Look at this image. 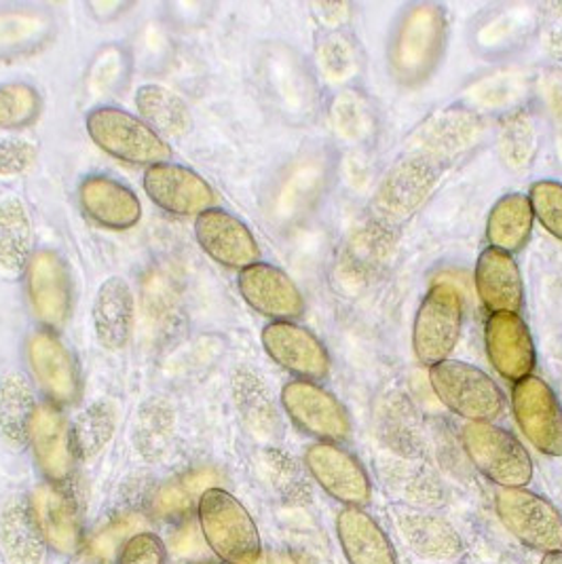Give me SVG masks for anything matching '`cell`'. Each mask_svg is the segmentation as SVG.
<instances>
[{
    "mask_svg": "<svg viewBox=\"0 0 562 564\" xmlns=\"http://www.w3.org/2000/svg\"><path fill=\"white\" fill-rule=\"evenodd\" d=\"M541 564H562V550L561 552H550V554H543Z\"/></svg>",
    "mask_w": 562,
    "mask_h": 564,
    "instance_id": "obj_43",
    "label": "cell"
},
{
    "mask_svg": "<svg viewBox=\"0 0 562 564\" xmlns=\"http://www.w3.org/2000/svg\"><path fill=\"white\" fill-rule=\"evenodd\" d=\"M233 395L244 421L256 436L271 437L278 432V414L260 377L250 370H239L233 377Z\"/></svg>",
    "mask_w": 562,
    "mask_h": 564,
    "instance_id": "obj_34",
    "label": "cell"
},
{
    "mask_svg": "<svg viewBox=\"0 0 562 564\" xmlns=\"http://www.w3.org/2000/svg\"><path fill=\"white\" fill-rule=\"evenodd\" d=\"M28 296L36 319L47 330H62L73 313V278L68 264L52 250H39L26 267Z\"/></svg>",
    "mask_w": 562,
    "mask_h": 564,
    "instance_id": "obj_10",
    "label": "cell"
},
{
    "mask_svg": "<svg viewBox=\"0 0 562 564\" xmlns=\"http://www.w3.org/2000/svg\"><path fill=\"white\" fill-rule=\"evenodd\" d=\"M144 191L154 206L179 216H199L216 204V193L207 180L170 161L151 165L147 170Z\"/></svg>",
    "mask_w": 562,
    "mask_h": 564,
    "instance_id": "obj_15",
    "label": "cell"
},
{
    "mask_svg": "<svg viewBox=\"0 0 562 564\" xmlns=\"http://www.w3.org/2000/svg\"><path fill=\"white\" fill-rule=\"evenodd\" d=\"M129 55L121 45H104L94 55L87 75H85V94L89 100H100L123 87L128 80Z\"/></svg>",
    "mask_w": 562,
    "mask_h": 564,
    "instance_id": "obj_35",
    "label": "cell"
},
{
    "mask_svg": "<svg viewBox=\"0 0 562 564\" xmlns=\"http://www.w3.org/2000/svg\"><path fill=\"white\" fill-rule=\"evenodd\" d=\"M94 330L104 349L121 351L126 349L133 333L136 301L129 283L123 278H108L98 288L91 307Z\"/></svg>",
    "mask_w": 562,
    "mask_h": 564,
    "instance_id": "obj_23",
    "label": "cell"
},
{
    "mask_svg": "<svg viewBox=\"0 0 562 564\" xmlns=\"http://www.w3.org/2000/svg\"><path fill=\"white\" fill-rule=\"evenodd\" d=\"M262 347L283 370L303 381H322L331 372V356L324 343L294 322H271L262 330Z\"/></svg>",
    "mask_w": 562,
    "mask_h": 564,
    "instance_id": "obj_12",
    "label": "cell"
},
{
    "mask_svg": "<svg viewBox=\"0 0 562 564\" xmlns=\"http://www.w3.org/2000/svg\"><path fill=\"white\" fill-rule=\"evenodd\" d=\"M174 430H176V414L172 404L165 398L154 395L144 400L142 406L138 409L131 442L144 462H161L170 451Z\"/></svg>",
    "mask_w": 562,
    "mask_h": 564,
    "instance_id": "obj_27",
    "label": "cell"
},
{
    "mask_svg": "<svg viewBox=\"0 0 562 564\" xmlns=\"http://www.w3.org/2000/svg\"><path fill=\"white\" fill-rule=\"evenodd\" d=\"M136 106L142 115V121L156 133L184 138L193 129V117L186 102L176 91L163 85H142L136 94Z\"/></svg>",
    "mask_w": 562,
    "mask_h": 564,
    "instance_id": "obj_29",
    "label": "cell"
},
{
    "mask_svg": "<svg viewBox=\"0 0 562 564\" xmlns=\"http://www.w3.org/2000/svg\"><path fill=\"white\" fill-rule=\"evenodd\" d=\"M336 535L349 564H398V554L381 524L361 508H343Z\"/></svg>",
    "mask_w": 562,
    "mask_h": 564,
    "instance_id": "obj_24",
    "label": "cell"
},
{
    "mask_svg": "<svg viewBox=\"0 0 562 564\" xmlns=\"http://www.w3.org/2000/svg\"><path fill=\"white\" fill-rule=\"evenodd\" d=\"M437 400L469 423H493L506 411V395L483 368L461 359H446L430 368Z\"/></svg>",
    "mask_w": 562,
    "mask_h": 564,
    "instance_id": "obj_3",
    "label": "cell"
},
{
    "mask_svg": "<svg viewBox=\"0 0 562 564\" xmlns=\"http://www.w3.org/2000/svg\"><path fill=\"white\" fill-rule=\"evenodd\" d=\"M0 545L9 564H41L47 541L30 499H13L0 516Z\"/></svg>",
    "mask_w": 562,
    "mask_h": 564,
    "instance_id": "obj_25",
    "label": "cell"
},
{
    "mask_svg": "<svg viewBox=\"0 0 562 564\" xmlns=\"http://www.w3.org/2000/svg\"><path fill=\"white\" fill-rule=\"evenodd\" d=\"M28 444L32 446L41 474L50 482H66L73 476L77 455L71 425L53 404L36 406L28 430Z\"/></svg>",
    "mask_w": 562,
    "mask_h": 564,
    "instance_id": "obj_19",
    "label": "cell"
},
{
    "mask_svg": "<svg viewBox=\"0 0 562 564\" xmlns=\"http://www.w3.org/2000/svg\"><path fill=\"white\" fill-rule=\"evenodd\" d=\"M195 235L205 254L223 267H252L260 260V248L252 231L229 212L212 207L195 220Z\"/></svg>",
    "mask_w": 562,
    "mask_h": 564,
    "instance_id": "obj_16",
    "label": "cell"
},
{
    "mask_svg": "<svg viewBox=\"0 0 562 564\" xmlns=\"http://www.w3.org/2000/svg\"><path fill=\"white\" fill-rule=\"evenodd\" d=\"M142 527H144V518L140 513H119V516L110 518L104 527H100L94 533V538H89V541L94 543V547L100 554H104V558L110 563L117 556V552H121L123 545Z\"/></svg>",
    "mask_w": 562,
    "mask_h": 564,
    "instance_id": "obj_38",
    "label": "cell"
},
{
    "mask_svg": "<svg viewBox=\"0 0 562 564\" xmlns=\"http://www.w3.org/2000/svg\"><path fill=\"white\" fill-rule=\"evenodd\" d=\"M78 199L85 214L104 229L128 231L142 218L138 195L119 180L108 176H87L78 186Z\"/></svg>",
    "mask_w": 562,
    "mask_h": 564,
    "instance_id": "obj_20",
    "label": "cell"
},
{
    "mask_svg": "<svg viewBox=\"0 0 562 564\" xmlns=\"http://www.w3.org/2000/svg\"><path fill=\"white\" fill-rule=\"evenodd\" d=\"M205 564H214V563H205Z\"/></svg>",
    "mask_w": 562,
    "mask_h": 564,
    "instance_id": "obj_44",
    "label": "cell"
},
{
    "mask_svg": "<svg viewBox=\"0 0 562 564\" xmlns=\"http://www.w3.org/2000/svg\"><path fill=\"white\" fill-rule=\"evenodd\" d=\"M197 522L207 547L225 564H258L262 541L255 518L227 490L207 488L197 503Z\"/></svg>",
    "mask_w": 562,
    "mask_h": 564,
    "instance_id": "obj_2",
    "label": "cell"
},
{
    "mask_svg": "<svg viewBox=\"0 0 562 564\" xmlns=\"http://www.w3.org/2000/svg\"><path fill=\"white\" fill-rule=\"evenodd\" d=\"M463 448L469 462L501 488H525L533 478V459L518 437L495 423H467Z\"/></svg>",
    "mask_w": 562,
    "mask_h": 564,
    "instance_id": "obj_4",
    "label": "cell"
},
{
    "mask_svg": "<svg viewBox=\"0 0 562 564\" xmlns=\"http://www.w3.org/2000/svg\"><path fill=\"white\" fill-rule=\"evenodd\" d=\"M281 406L292 423L322 442H345L352 436V416L328 389L313 381H290L281 389Z\"/></svg>",
    "mask_w": 562,
    "mask_h": 564,
    "instance_id": "obj_8",
    "label": "cell"
},
{
    "mask_svg": "<svg viewBox=\"0 0 562 564\" xmlns=\"http://www.w3.org/2000/svg\"><path fill=\"white\" fill-rule=\"evenodd\" d=\"M536 214L527 195L508 193L504 195L488 214L486 220V241L488 248L501 250L506 254H516L525 250L531 239Z\"/></svg>",
    "mask_w": 562,
    "mask_h": 564,
    "instance_id": "obj_26",
    "label": "cell"
},
{
    "mask_svg": "<svg viewBox=\"0 0 562 564\" xmlns=\"http://www.w3.org/2000/svg\"><path fill=\"white\" fill-rule=\"evenodd\" d=\"M204 541V533H202L199 522L186 520L179 531L172 535V550L179 556H193V554H197L202 550Z\"/></svg>",
    "mask_w": 562,
    "mask_h": 564,
    "instance_id": "obj_41",
    "label": "cell"
},
{
    "mask_svg": "<svg viewBox=\"0 0 562 564\" xmlns=\"http://www.w3.org/2000/svg\"><path fill=\"white\" fill-rule=\"evenodd\" d=\"M66 564H108V561L104 558V554H100L94 543L89 539H85L80 545H78L77 552L71 554V561Z\"/></svg>",
    "mask_w": 562,
    "mask_h": 564,
    "instance_id": "obj_42",
    "label": "cell"
},
{
    "mask_svg": "<svg viewBox=\"0 0 562 564\" xmlns=\"http://www.w3.org/2000/svg\"><path fill=\"white\" fill-rule=\"evenodd\" d=\"M476 292L486 311L518 313L525 305V283L511 254L486 248L476 262Z\"/></svg>",
    "mask_w": 562,
    "mask_h": 564,
    "instance_id": "obj_22",
    "label": "cell"
},
{
    "mask_svg": "<svg viewBox=\"0 0 562 564\" xmlns=\"http://www.w3.org/2000/svg\"><path fill=\"white\" fill-rule=\"evenodd\" d=\"M485 345L493 368L511 383L536 370V343L527 322L518 313H493L486 319Z\"/></svg>",
    "mask_w": 562,
    "mask_h": 564,
    "instance_id": "obj_14",
    "label": "cell"
},
{
    "mask_svg": "<svg viewBox=\"0 0 562 564\" xmlns=\"http://www.w3.org/2000/svg\"><path fill=\"white\" fill-rule=\"evenodd\" d=\"M305 465L311 478L347 508H361L370 501V476L358 457L343 446L333 442L311 444L305 453Z\"/></svg>",
    "mask_w": 562,
    "mask_h": 564,
    "instance_id": "obj_11",
    "label": "cell"
},
{
    "mask_svg": "<svg viewBox=\"0 0 562 564\" xmlns=\"http://www.w3.org/2000/svg\"><path fill=\"white\" fill-rule=\"evenodd\" d=\"M391 522L414 556L430 563H453L463 554V539L451 522L435 513L396 512Z\"/></svg>",
    "mask_w": 562,
    "mask_h": 564,
    "instance_id": "obj_21",
    "label": "cell"
},
{
    "mask_svg": "<svg viewBox=\"0 0 562 564\" xmlns=\"http://www.w3.org/2000/svg\"><path fill=\"white\" fill-rule=\"evenodd\" d=\"M239 292L250 307L275 322H292L305 313L299 285L267 262H256L239 273Z\"/></svg>",
    "mask_w": 562,
    "mask_h": 564,
    "instance_id": "obj_17",
    "label": "cell"
},
{
    "mask_svg": "<svg viewBox=\"0 0 562 564\" xmlns=\"http://www.w3.org/2000/svg\"><path fill=\"white\" fill-rule=\"evenodd\" d=\"M511 411L539 453L562 457V404L552 387L536 375L514 383Z\"/></svg>",
    "mask_w": 562,
    "mask_h": 564,
    "instance_id": "obj_9",
    "label": "cell"
},
{
    "mask_svg": "<svg viewBox=\"0 0 562 564\" xmlns=\"http://www.w3.org/2000/svg\"><path fill=\"white\" fill-rule=\"evenodd\" d=\"M446 15L437 4H412L391 30L387 64L400 85L417 87L432 77L446 50Z\"/></svg>",
    "mask_w": 562,
    "mask_h": 564,
    "instance_id": "obj_1",
    "label": "cell"
},
{
    "mask_svg": "<svg viewBox=\"0 0 562 564\" xmlns=\"http://www.w3.org/2000/svg\"><path fill=\"white\" fill-rule=\"evenodd\" d=\"M529 202L543 229L562 241V182L539 180L531 186Z\"/></svg>",
    "mask_w": 562,
    "mask_h": 564,
    "instance_id": "obj_37",
    "label": "cell"
},
{
    "mask_svg": "<svg viewBox=\"0 0 562 564\" xmlns=\"http://www.w3.org/2000/svg\"><path fill=\"white\" fill-rule=\"evenodd\" d=\"M32 258V223L20 199L0 204V267L18 273Z\"/></svg>",
    "mask_w": 562,
    "mask_h": 564,
    "instance_id": "obj_32",
    "label": "cell"
},
{
    "mask_svg": "<svg viewBox=\"0 0 562 564\" xmlns=\"http://www.w3.org/2000/svg\"><path fill=\"white\" fill-rule=\"evenodd\" d=\"M36 402L26 377L9 372L0 381V436L11 448H24Z\"/></svg>",
    "mask_w": 562,
    "mask_h": 564,
    "instance_id": "obj_30",
    "label": "cell"
},
{
    "mask_svg": "<svg viewBox=\"0 0 562 564\" xmlns=\"http://www.w3.org/2000/svg\"><path fill=\"white\" fill-rule=\"evenodd\" d=\"M28 364L43 393L62 406L80 398V372L68 347L52 333L39 330L28 338Z\"/></svg>",
    "mask_w": 562,
    "mask_h": 564,
    "instance_id": "obj_13",
    "label": "cell"
},
{
    "mask_svg": "<svg viewBox=\"0 0 562 564\" xmlns=\"http://www.w3.org/2000/svg\"><path fill=\"white\" fill-rule=\"evenodd\" d=\"M117 564H167V547L151 531H142L123 545Z\"/></svg>",
    "mask_w": 562,
    "mask_h": 564,
    "instance_id": "obj_39",
    "label": "cell"
},
{
    "mask_svg": "<svg viewBox=\"0 0 562 564\" xmlns=\"http://www.w3.org/2000/svg\"><path fill=\"white\" fill-rule=\"evenodd\" d=\"M87 131L104 153L136 165H159L172 156L170 144L142 119L117 106H98L87 115Z\"/></svg>",
    "mask_w": 562,
    "mask_h": 564,
    "instance_id": "obj_5",
    "label": "cell"
},
{
    "mask_svg": "<svg viewBox=\"0 0 562 564\" xmlns=\"http://www.w3.org/2000/svg\"><path fill=\"white\" fill-rule=\"evenodd\" d=\"M117 432V409L110 400H96L78 414L71 427L73 448L80 462L98 457Z\"/></svg>",
    "mask_w": 562,
    "mask_h": 564,
    "instance_id": "obj_33",
    "label": "cell"
},
{
    "mask_svg": "<svg viewBox=\"0 0 562 564\" xmlns=\"http://www.w3.org/2000/svg\"><path fill=\"white\" fill-rule=\"evenodd\" d=\"M216 471L202 467L182 474L154 490L151 499V512L161 520H180L193 512L207 488H214Z\"/></svg>",
    "mask_w": 562,
    "mask_h": 564,
    "instance_id": "obj_31",
    "label": "cell"
},
{
    "mask_svg": "<svg viewBox=\"0 0 562 564\" xmlns=\"http://www.w3.org/2000/svg\"><path fill=\"white\" fill-rule=\"evenodd\" d=\"M463 330V301L451 283H435L421 301L414 326L412 349L423 366L451 359Z\"/></svg>",
    "mask_w": 562,
    "mask_h": 564,
    "instance_id": "obj_6",
    "label": "cell"
},
{
    "mask_svg": "<svg viewBox=\"0 0 562 564\" xmlns=\"http://www.w3.org/2000/svg\"><path fill=\"white\" fill-rule=\"evenodd\" d=\"M30 506L47 545L57 554L77 552L83 539V518L73 488L64 482H47L36 488Z\"/></svg>",
    "mask_w": 562,
    "mask_h": 564,
    "instance_id": "obj_18",
    "label": "cell"
},
{
    "mask_svg": "<svg viewBox=\"0 0 562 564\" xmlns=\"http://www.w3.org/2000/svg\"><path fill=\"white\" fill-rule=\"evenodd\" d=\"M43 110L41 94L28 83L0 85V129L30 128Z\"/></svg>",
    "mask_w": 562,
    "mask_h": 564,
    "instance_id": "obj_36",
    "label": "cell"
},
{
    "mask_svg": "<svg viewBox=\"0 0 562 564\" xmlns=\"http://www.w3.org/2000/svg\"><path fill=\"white\" fill-rule=\"evenodd\" d=\"M36 159V149L22 138H0V176H20Z\"/></svg>",
    "mask_w": 562,
    "mask_h": 564,
    "instance_id": "obj_40",
    "label": "cell"
},
{
    "mask_svg": "<svg viewBox=\"0 0 562 564\" xmlns=\"http://www.w3.org/2000/svg\"><path fill=\"white\" fill-rule=\"evenodd\" d=\"M497 516L522 545L550 554L562 550V513L529 488H499L495 497Z\"/></svg>",
    "mask_w": 562,
    "mask_h": 564,
    "instance_id": "obj_7",
    "label": "cell"
},
{
    "mask_svg": "<svg viewBox=\"0 0 562 564\" xmlns=\"http://www.w3.org/2000/svg\"><path fill=\"white\" fill-rule=\"evenodd\" d=\"M53 18L43 9L0 11V57L36 52L50 43Z\"/></svg>",
    "mask_w": 562,
    "mask_h": 564,
    "instance_id": "obj_28",
    "label": "cell"
}]
</instances>
